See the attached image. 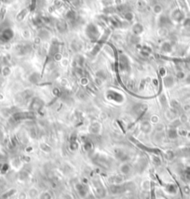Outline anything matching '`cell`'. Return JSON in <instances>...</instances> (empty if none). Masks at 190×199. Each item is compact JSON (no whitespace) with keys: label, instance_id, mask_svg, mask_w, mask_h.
<instances>
[{"label":"cell","instance_id":"obj_1","mask_svg":"<svg viewBox=\"0 0 190 199\" xmlns=\"http://www.w3.org/2000/svg\"><path fill=\"white\" fill-rule=\"evenodd\" d=\"M92 185H93L94 192L98 198H102L106 195V190L100 179H95L92 181Z\"/></svg>","mask_w":190,"mask_h":199},{"label":"cell","instance_id":"obj_2","mask_svg":"<svg viewBox=\"0 0 190 199\" xmlns=\"http://www.w3.org/2000/svg\"><path fill=\"white\" fill-rule=\"evenodd\" d=\"M75 189H76V193H78L79 196H81V197H86L89 193V186L85 184V183H80V182L76 183L75 186Z\"/></svg>","mask_w":190,"mask_h":199},{"label":"cell","instance_id":"obj_3","mask_svg":"<svg viewBox=\"0 0 190 199\" xmlns=\"http://www.w3.org/2000/svg\"><path fill=\"white\" fill-rule=\"evenodd\" d=\"M133 167L131 164H129L128 162H123L122 164L119 166V173L120 175L123 177H126L128 175H130L132 172Z\"/></svg>","mask_w":190,"mask_h":199},{"label":"cell","instance_id":"obj_4","mask_svg":"<svg viewBox=\"0 0 190 199\" xmlns=\"http://www.w3.org/2000/svg\"><path fill=\"white\" fill-rule=\"evenodd\" d=\"M108 182L110 185H120L124 184V177L121 175H113L108 178Z\"/></svg>","mask_w":190,"mask_h":199},{"label":"cell","instance_id":"obj_5","mask_svg":"<svg viewBox=\"0 0 190 199\" xmlns=\"http://www.w3.org/2000/svg\"><path fill=\"white\" fill-rule=\"evenodd\" d=\"M125 187L124 184H120V185H109V191L113 195H117V193H121L125 191Z\"/></svg>","mask_w":190,"mask_h":199},{"label":"cell","instance_id":"obj_6","mask_svg":"<svg viewBox=\"0 0 190 199\" xmlns=\"http://www.w3.org/2000/svg\"><path fill=\"white\" fill-rule=\"evenodd\" d=\"M39 191L37 187L32 186L28 189L27 191V195H28V199H35V198H37L39 195Z\"/></svg>","mask_w":190,"mask_h":199},{"label":"cell","instance_id":"obj_7","mask_svg":"<svg viewBox=\"0 0 190 199\" xmlns=\"http://www.w3.org/2000/svg\"><path fill=\"white\" fill-rule=\"evenodd\" d=\"M13 37V32L11 30L7 29L5 30V31L0 34V40H2L3 42H7L8 40L11 39V37Z\"/></svg>","mask_w":190,"mask_h":199},{"label":"cell","instance_id":"obj_8","mask_svg":"<svg viewBox=\"0 0 190 199\" xmlns=\"http://www.w3.org/2000/svg\"><path fill=\"white\" fill-rule=\"evenodd\" d=\"M146 166H147V161L145 159V158H141V159L136 163L135 169L139 172H142L146 169Z\"/></svg>","mask_w":190,"mask_h":199},{"label":"cell","instance_id":"obj_9","mask_svg":"<svg viewBox=\"0 0 190 199\" xmlns=\"http://www.w3.org/2000/svg\"><path fill=\"white\" fill-rule=\"evenodd\" d=\"M116 155H117V159L122 161V162H127V160L129 159V156H128V155L126 154L125 152H123L121 150H117V153H116Z\"/></svg>","mask_w":190,"mask_h":199},{"label":"cell","instance_id":"obj_10","mask_svg":"<svg viewBox=\"0 0 190 199\" xmlns=\"http://www.w3.org/2000/svg\"><path fill=\"white\" fill-rule=\"evenodd\" d=\"M41 107H42V101H41L39 99H35L32 101V103H31V109L32 110L37 111V110L41 109Z\"/></svg>","mask_w":190,"mask_h":199},{"label":"cell","instance_id":"obj_11","mask_svg":"<svg viewBox=\"0 0 190 199\" xmlns=\"http://www.w3.org/2000/svg\"><path fill=\"white\" fill-rule=\"evenodd\" d=\"M141 187L142 189L145 192H148V191H150L151 190V182L150 181H148V180H145V181H143L142 183H141Z\"/></svg>","mask_w":190,"mask_h":199},{"label":"cell","instance_id":"obj_12","mask_svg":"<svg viewBox=\"0 0 190 199\" xmlns=\"http://www.w3.org/2000/svg\"><path fill=\"white\" fill-rule=\"evenodd\" d=\"M38 199H53L52 195L50 193V192L49 191H44V192H41L39 193V195L37 197Z\"/></svg>","mask_w":190,"mask_h":199},{"label":"cell","instance_id":"obj_13","mask_svg":"<svg viewBox=\"0 0 190 199\" xmlns=\"http://www.w3.org/2000/svg\"><path fill=\"white\" fill-rule=\"evenodd\" d=\"M165 191L168 193H172V195H174L177 192V188L174 184H167L165 186Z\"/></svg>","mask_w":190,"mask_h":199},{"label":"cell","instance_id":"obj_14","mask_svg":"<svg viewBox=\"0 0 190 199\" xmlns=\"http://www.w3.org/2000/svg\"><path fill=\"white\" fill-rule=\"evenodd\" d=\"M141 129L143 132H147L150 130V124L147 123V122H145V123H143L141 126Z\"/></svg>","mask_w":190,"mask_h":199},{"label":"cell","instance_id":"obj_15","mask_svg":"<svg viewBox=\"0 0 190 199\" xmlns=\"http://www.w3.org/2000/svg\"><path fill=\"white\" fill-rule=\"evenodd\" d=\"M169 137L172 138V139H175V138L177 137V131H176V129H172L169 130Z\"/></svg>","mask_w":190,"mask_h":199},{"label":"cell","instance_id":"obj_16","mask_svg":"<svg viewBox=\"0 0 190 199\" xmlns=\"http://www.w3.org/2000/svg\"><path fill=\"white\" fill-rule=\"evenodd\" d=\"M184 177L186 181H190V167L186 168V169L184 171Z\"/></svg>","mask_w":190,"mask_h":199},{"label":"cell","instance_id":"obj_17","mask_svg":"<svg viewBox=\"0 0 190 199\" xmlns=\"http://www.w3.org/2000/svg\"><path fill=\"white\" fill-rule=\"evenodd\" d=\"M18 199H28V195L27 193L25 192H20L18 195Z\"/></svg>","mask_w":190,"mask_h":199},{"label":"cell","instance_id":"obj_18","mask_svg":"<svg viewBox=\"0 0 190 199\" xmlns=\"http://www.w3.org/2000/svg\"><path fill=\"white\" fill-rule=\"evenodd\" d=\"M186 82L190 84V75H187V78H186Z\"/></svg>","mask_w":190,"mask_h":199}]
</instances>
